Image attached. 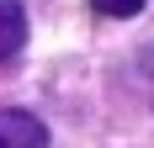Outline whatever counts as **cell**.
Returning a JSON list of instances; mask_svg holds the SVG:
<instances>
[{
    "instance_id": "obj_1",
    "label": "cell",
    "mask_w": 154,
    "mask_h": 148,
    "mask_svg": "<svg viewBox=\"0 0 154 148\" xmlns=\"http://www.w3.org/2000/svg\"><path fill=\"white\" fill-rule=\"evenodd\" d=\"M0 148H48V127L21 106H0Z\"/></svg>"
},
{
    "instance_id": "obj_2",
    "label": "cell",
    "mask_w": 154,
    "mask_h": 148,
    "mask_svg": "<svg viewBox=\"0 0 154 148\" xmlns=\"http://www.w3.org/2000/svg\"><path fill=\"white\" fill-rule=\"evenodd\" d=\"M21 48H27V5L0 0V64H11Z\"/></svg>"
},
{
    "instance_id": "obj_3",
    "label": "cell",
    "mask_w": 154,
    "mask_h": 148,
    "mask_svg": "<svg viewBox=\"0 0 154 148\" xmlns=\"http://www.w3.org/2000/svg\"><path fill=\"white\" fill-rule=\"evenodd\" d=\"M143 5L149 0H91L96 16H143Z\"/></svg>"
},
{
    "instance_id": "obj_4",
    "label": "cell",
    "mask_w": 154,
    "mask_h": 148,
    "mask_svg": "<svg viewBox=\"0 0 154 148\" xmlns=\"http://www.w3.org/2000/svg\"><path fill=\"white\" fill-rule=\"evenodd\" d=\"M138 64H143V74H154V48H143V53H138Z\"/></svg>"
}]
</instances>
